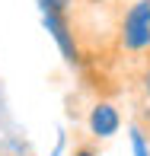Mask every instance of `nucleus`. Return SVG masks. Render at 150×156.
<instances>
[{"label":"nucleus","instance_id":"obj_1","mask_svg":"<svg viewBox=\"0 0 150 156\" xmlns=\"http://www.w3.org/2000/svg\"><path fill=\"white\" fill-rule=\"evenodd\" d=\"M125 45L134 51L150 45V0L134 3L131 13L125 16Z\"/></svg>","mask_w":150,"mask_h":156},{"label":"nucleus","instance_id":"obj_2","mask_svg":"<svg viewBox=\"0 0 150 156\" xmlns=\"http://www.w3.org/2000/svg\"><path fill=\"white\" fill-rule=\"evenodd\" d=\"M90 127H93V134H99V137L115 134V131H118V115H115V108H112V105H96L93 115H90Z\"/></svg>","mask_w":150,"mask_h":156},{"label":"nucleus","instance_id":"obj_3","mask_svg":"<svg viewBox=\"0 0 150 156\" xmlns=\"http://www.w3.org/2000/svg\"><path fill=\"white\" fill-rule=\"evenodd\" d=\"M45 26H48V32L58 38V45H61V51L67 54L70 61L77 58V51H74V45H70V35H67V26L58 19V13H45Z\"/></svg>","mask_w":150,"mask_h":156},{"label":"nucleus","instance_id":"obj_4","mask_svg":"<svg viewBox=\"0 0 150 156\" xmlns=\"http://www.w3.org/2000/svg\"><path fill=\"white\" fill-rule=\"evenodd\" d=\"M131 147H134V156H150V153H147V144H144V137H141L137 131L131 134Z\"/></svg>","mask_w":150,"mask_h":156},{"label":"nucleus","instance_id":"obj_5","mask_svg":"<svg viewBox=\"0 0 150 156\" xmlns=\"http://www.w3.org/2000/svg\"><path fill=\"white\" fill-rule=\"evenodd\" d=\"M144 86H147V93H150V73H147V76H144Z\"/></svg>","mask_w":150,"mask_h":156},{"label":"nucleus","instance_id":"obj_6","mask_svg":"<svg viewBox=\"0 0 150 156\" xmlns=\"http://www.w3.org/2000/svg\"><path fill=\"white\" fill-rule=\"evenodd\" d=\"M77 156H93V153H86V150H83V153H77Z\"/></svg>","mask_w":150,"mask_h":156}]
</instances>
